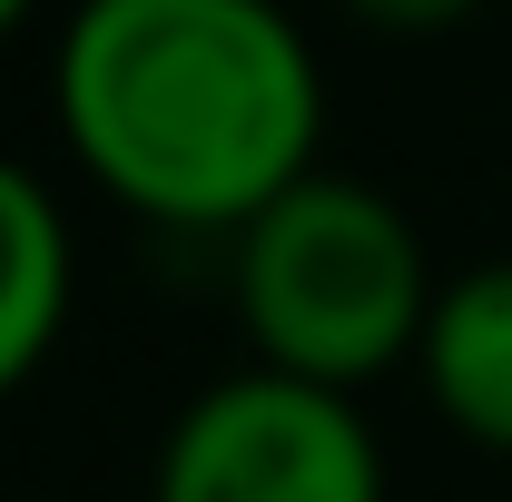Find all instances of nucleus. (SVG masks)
<instances>
[{
	"instance_id": "nucleus-7",
	"label": "nucleus",
	"mask_w": 512,
	"mask_h": 502,
	"mask_svg": "<svg viewBox=\"0 0 512 502\" xmlns=\"http://www.w3.org/2000/svg\"><path fill=\"white\" fill-rule=\"evenodd\" d=\"M30 10H40V0H0V40H10V30H20Z\"/></svg>"
},
{
	"instance_id": "nucleus-1",
	"label": "nucleus",
	"mask_w": 512,
	"mask_h": 502,
	"mask_svg": "<svg viewBox=\"0 0 512 502\" xmlns=\"http://www.w3.org/2000/svg\"><path fill=\"white\" fill-rule=\"evenodd\" d=\"M50 109L128 217L237 237L316 178L325 69L276 0H79Z\"/></svg>"
},
{
	"instance_id": "nucleus-4",
	"label": "nucleus",
	"mask_w": 512,
	"mask_h": 502,
	"mask_svg": "<svg viewBox=\"0 0 512 502\" xmlns=\"http://www.w3.org/2000/svg\"><path fill=\"white\" fill-rule=\"evenodd\" d=\"M414 365H424V394L444 404L453 434H473L483 453H512V256L463 266L434 296Z\"/></svg>"
},
{
	"instance_id": "nucleus-2",
	"label": "nucleus",
	"mask_w": 512,
	"mask_h": 502,
	"mask_svg": "<svg viewBox=\"0 0 512 502\" xmlns=\"http://www.w3.org/2000/svg\"><path fill=\"white\" fill-rule=\"evenodd\" d=\"M434 296L444 286H434L414 217L365 178L316 168L256 227H237V325L266 375L355 394L365 375L424 345Z\"/></svg>"
},
{
	"instance_id": "nucleus-6",
	"label": "nucleus",
	"mask_w": 512,
	"mask_h": 502,
	"mask_svg": "<svg viewBox=\"0 0 512 502\" xmlns=\"http://www.w3.org/2000/svg\"><path fill=\"white\" fill-rule=\"evenodd\" d=\"M355 30H384V40H444V30H463L483 0H335Z\"/></svg>"
},
{
	"instance_id": "nucleus-5",
	"label": "nucleus",
	"mask_w": 512,
	"mask_h": 502,
	"mask_svg": "<svg viewBox=\"0 0 512 502\" xmlns=\"http://www.w3.org/2000/svg\"><path fill=\"white\" fill-rule=\"evenodd\" d=\"M69 325V217L20 158H0V394L50 365Z\"/></svg>"
},
{
	"instance_id": "nucleus-3",
	"label": "nucleus",
	"mask_w": 512,
	"mask_h": 502,
	"mask_svg": "<svg viewBox=\"0 0 512 502\" xmlns=\"http://www.w3.org/2000/svg\"><path fill=\"white\" fill-rule=\"evenodd\" d=\"M148 502H384V463L355 394L247 365L168 424Z\"/></svg>"
}]
</instances>
